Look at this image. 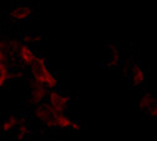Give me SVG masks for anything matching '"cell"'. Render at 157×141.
<instances>
[{
	"label": "cell",
	"mask_w": 157,
	"mask_h": 141,
	"mask_svg": "<svg viewBox=\"0 0 157 141\" xmlns=\"http://www.w3.org/2000/svg\"><path fill=\"white\" fill-rule=\"evenodd\" d=\"M33 116L40 121L44 126H46L48 129H55L57 127V123H56V116L57 114L54 111V109L49 105V103H44L40 105H36L33 108Z\"/></svg>",
	"instance_id": "cell-2"
},
{
	"label": "cell",
	"mask_w": 157,
	"mask_h": 141,
	"mask_svg": "<svg viewBox=\"0 0 157 141\" xmlns=\"http://www.w3.org/2000/svg\"><path fill=\"white\" fill-rule=\"evenodd\" d=\"M56 123H57V127L61 130H67L71 129V124L72 120L66 115V114H59L56 116Z\"/></svg>",
	"instance_id": "cell-11"
},
{
	"label": "cell",
	"mask_w": 157,
	"mask_h": 141,
	"mask_svg": "<svg viewBox=\"0 0 157 141\" xmlns=\"http://www.w3.org/2000/svg\"><path fill=\"white\" fill-rule=\"evenodd\" d=\"M157 103V96L150 91H146L142 94L140 99V109L142 112H148V110Z\"/></svg>",
	"instance_id": "cell-9"
},
{
	"label": "cell",
	"mask_w": 157,
	"mask_h": 141,
	"mask_svg": "<svg viewBox=\"0 0 157 141\" xmlns=\"http://www.w3.org/2000/svg\"><path fill=\"white\" fill-rule=\"evenodd\" d=\"M9 14L14 20H25L34 14V8L29 4H15L11 6Z\"/></svg>",
	"instance_id": "cell-5"
},
{
	"label": "cell",
	"mask_w": 157,
	"mask_h": 141,
	"mask_svg": "<svg viewBox=\"0 0 157 141\" xmlns=\"http://www.w3.org/2000/svg\"><path fill=\"white\" fill-rule=\"evenodd\" d=\"M29 84H30V90L31 91H30V95L28 97V101L34 106L44 104L45 100H48L49 94H50L49 89L45 88L41 83H39L37 80H34V79L30 80Z\"/></svg>",
	"instance_id": "cell-3"
},
{
	"label": "cell",
	"mask_w": 157,
	"mask_h": 141,
	"mask_svg": "<svg viewBox=\"0 0 157 141\" xmlns=\"http://www.w3.org/2000/svg\"><path fill=\"white\" fill-rule=\"evenodd\" d=\"M128 76H130V83L133 88H137L145 83L146 80V70L139 65V64H133L130 66V71H128Z\"/></svg>",
	"instance_id": "cell-6"
},
{
	"label": "cell",
	"mask_w": 157,
	"mask_h": 141,
	"mask_svg": "<svg viewBox=\"0 0 157 141\" xmlns=\"http://www.w3.org/2000/svg\"><path fill=\"white\" fill-rule=\"evenodd\" d=\"M81 129V124L77 121V120H72L71 124V130H80Z\"/></svg>",
	"instance_id": "cell-16"
},
{
	"label": "cell",
	"mask_w": 157,
	"mask_h": 141,
	"mask_svg": "<svg viewBox=\"0 0 157 141\" xmlns=\"http://www.w3.org/2000/svg\"><path fill=\"white\" fill-rule=\"evenodd\" d=\"M28 135H29V125H28L25 119H21L20 120V125H19V127L15 131V137L19 139V140H23Z\"/></svg>",
	"instance_id": "cell-13"
},
{
	"label": "cell",
	"mask_w": 157,
	"mask_h": 141,
	"mask_svg": "<svg viewBox=\"0 0 157 141\" xmlns=\"http://www.w3.org/2000/svg\"><path fill=\"white\" fill-rule=\"evenodd\" d=\"M41 41V35L37 33H26L23 35V43L25 45H36Z\"/></svg>",
	"instance_id": "cell-12"
},
{
	"label": "cell",
	"mask_w": 157,
	"mask_h": 141,
	"mask_svg": "<svg viewBox=\"0 0 157 141\" xmlns=\"http://www.w3.org/2000/svg\"><path fill=\"white\" fill-rule=\"evenodd\" d=\"M10 79H13V70L10 69V64L0 63V86L4 88Z\"/></svg>",
	"instance_id": "cell-10"
},
{
	"label": "cell",
	"mask_w": 157,
	"mask_h": 141,
	"mask_svg": "<svg viewBox=\"0 0 157 141\" xmlns=\"http://www.w3.org/2000/svg\"><path fill=\"white\" fill-rule=\"evenodd\" d=\"M48 103L57 115L59 114H65L66 109L69 106V103H70V95L67 92L52 90L49 94Z\"/></svg>",
	"instance_id": "cell-4"
},
{
	"label": "cell",
	"mask_w": 157,
	"mask_h": 141,
	"mask_svg": "<svg viewBox=\"0 0 157 141\" xmlns=\"http://www.w3.org/2000/svg\"><path fill=\"white\" fill-rule=\"evenodd\" d=\"M37 57V54L29 46V45H25L23 43L20 50H19L17 53V59H19V61H20L24 66H31L34 64V61L36 60Z\"/></svg>",
	"instance_id": "cell-7"
},
{
	"label": "cell",
	"mask_w": 157,
	"mask_h": 141,
	"mask_svg": "<svg viewBox=\"0 0 157 141\" xmlns=\"http://www.w3.org/2000/svg\"><path fill=\"white\" fill-rule=\"evenodd\" d=\"M29 69H30L31 77L34 80H37L39 83H41L49 90L52 91L59 86V80L49 69L48 61L43 55H37L34 64Z\"/></svg>",
	"instance_id": "cell-1"
},
{
	"label": "cell",
	"mask_w": 157,
	"mask_h": 141,
	"mask_svg": "<svg viewBox=\"0 0 157 141\" xmlns=\"http://www.w3.org/2000/svg\"><path fill=\"white\" fill-rule=\"evenodd\" d=\"M110 66H117L120 64V54L117 49H112L111 50V59H110Z\"/></svg>",
	"instance_id": "cell-14"
},
{
	"label": "cell",
	"mask_w": 157,
	"mask_h": 141,
	"mask_svg": "<svg viewBox=\"0 0 157 141\" xmlns=\"http://www.w3.org/2000/svg\"><path fill=\"white\" fill-rule=\"evenodd\" d=\"M147 115L151 117V119H155V120H157V103L148 110V112H147Z\"/></svg>",
	"instance_id": "cell-15"
},
{
	"label": "cell",
	"mask_w": 157,
	"mask_h": 141,
	"mask_svg": "<svg viewBox=\"0 0 157 141\" xmlns=\"http://www.w3.org/2000/svg\"><path fill=\"white\" fill-rule=\"evenodd\" d=\"M20 120L21 119L17 115H15V114L9 115L2 123V125H0L2 132L3 134H10L11 131H16V129L19 127V125H20Z\"/></svg>",
	"instance_id": "cell-8"
}]
</instances>
